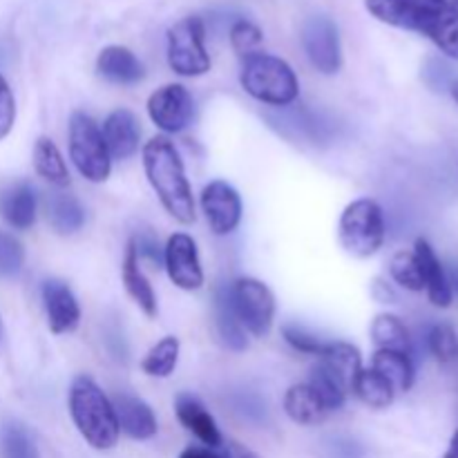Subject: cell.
I'll return each mask as SVG.
<instances>
[{
  "instance_id": "1",
  "label": "cell",
  "mask_w": 458,
  "mask_h": 458,
  "mask_svg": "<svg viewBox=\"0 0 458 458\" xmlns=\"http://www.w3.org/2000/svg\"><path fill=\"white\" fill-rule=\"evenodd\" d=\"M374 18L428 36L445 56L458 61V12L441 0H367Z\"/></svg>"
},
{
  "instance_id": "2",
  "label": "cell",
  "mask_w": 458,
  "mask_h": 458,
  "mask_svg": "<svg viewBox=\"0 0 458 458\" xmlns=\"http://www.w3.org/2000/svg\"><path fill=\"white\" fill-rule=\"evenodd\" d=\"M143 170L165 213L179 224L195 222V199H192L186 168L174 143L165 134L150 139L143 146Z\"/></svg>"
},
{
  "instance_id": "3",
  "label": "cell",
  "mask_w": 458,
  "mask_h": 458,
  "mask_svg": "<svg viewBox=\"0 0 458 458\" xmlns=\"http://www.w3.org/2000/svg\"><path fill=\"white\" fill-rule=\"evenodd\" d=\"M70 416L94 450H112L119 443V420L103 389L89 376H79L70 387Z\"/></svg>"
},
{
  "instance_id": "4",
  "label": "cell",
  "mask_w": 458,
  "mask_h": 458,
  "mask_svg": "<svg viewBox=\"0 0 458 458\" xmlns=\"http://www.w3.org/2000/svg\"><path fill=\"white\" fill-rule=\"evenodd\" d=\"M240 83L249 97L273 107L293 106L300 94V83L293 67L282 58L264 52L244 58Z\"/></svg>"
},
{
  "instance_id": "5",
  "label": "cell",
  "mask_w": 458,
  "mask_h": 458,
  "mask_svg": "<svg viewBox=\"0 0 458 458\" xmlns=\"http://www.w3.org/2000/svg\"><path fill=\"white\" fill-rule=\"evenodd\" d=\"M385 213L371 197L352 201L340 215L338 240L352 258L367 259L385 244Z\"/></svg>"
},
{
  "instance_id": "6",
  "label": "cell",
  "mask_w": 458,
  "mask_h": 458,
  "mask_svg": "<svg viewBox=\"0 0 458 458\" xmlns=\"http://www.w3.org/2000/svg\"><path fill=\"white\" fill-rule=\"evenodd\" d=\"M67 141H70V159L81 173L92 183H103L112 173V157L103 141L101 128L97 121L85 112L76 110L70 116L67 128Z\"/></svg>"
},
{
  "instance_id": "7",
  "label": "cell",
  "mask_w": 458,
  "mask_h": 458,
  "mask_svg": "<svg viewBox=\"0 0 458 458\" xmlns=\"http://www.w3.org/2000/svg\"><path fill=\"white\" fill-rule=\"evenodd\" d=\"M231 302L237 320L253 338H267L276 320V295L255 277H240L231 286Z\"/></svg>"
},
{
  "instance_id": "8",
  "label": "cell",
  "mask_w": 458,
  "mask_h": 458,
  "mask_svg": "<svg viewBox=\"0 0 458 458\" xmlns=\"http://www.w3.org/2000/svg\"><path fill=\"white\" fill-rule=\"evenodd\" d=\"M206 27L199 16H188L168 31V65L179 76H201L210 70V56L204 45Z\"/></svg>"
},
{
  "instance_id": "9",
  "label": "cell",
  "mask_w": 458,
  "mask_h": 458,
  "mask_svg": "<svg viewBox=\"0 0 458 458\" xmlns=\"http://www.w3.org/2000/svg\"><path fill=\"white\" fill-rule=\"evenodd\" d=\"M302 45L311 65L320 74H335L343 67L338 25L325 13H313L304 21Z\"/></svg>"
},
{
  "instance_id": "10",
  "label": "cell",
  "mask_w": 458,
  "mask_h": 458,
  "mask_svg": "<svg viewBox=\"0 0 458 458\" xmlns=\"http://www.w3.org/2000/svg\"><path fill=\"white\" fill-rule=\"evenodd\" d=\"M267 119L271 121V128L284 134L289 139H302V141L313 143V146H322L329 143L334 137V119L325 116L322 112L309 110V107H280L276 114L268 112Z\"/></svg>"
},
{
  "instance_id": "11",
  "label": "cell",
  "mask_w": 458,
  "mask_h": 458,
  "mask_svg": "<svg viewBox=\"0 0 458 458\" xmlns=\"http://www.w3.org/2000/svg\"><path fill=\"white\" fill-rule=\"evenodd\" d=\"M192 97L183 85L168 83L150 94L148 98V114L152 123L165 134H177L188 128L192 119Z\"/></svg>"
},
{
  "instance_id": "12",
  "label": "cell",
  "mask_w": 458,
  "mask_h": 458,
  "mask_svg": "<svg viewBox=\"0 0 458 458\" xmlns=\"http://www.w3.org/2000/svg\"><path fill=\"white\" fill-rule=\"evenodd\" d=\"M164 267L170 282L183 291H199L204 286V268L199 262V250L195 240L186 233L170 235L164 249Z\"/></svg>"
},
{
  "instance_id": "13",
  "label": "cell",
  "mask_w": 458,
  "mask_h": 458,
  "mask_svg": "<svg viewBox=\"0 0 458 458\" xmlns=\"http://www.w3.org/2000/svg\"><path fill=\"white\" fill-rule=\"evenodd\" d=\"M201 210L215 235H231L242 224L244 204L235 188L228 182L215 179L201 192Z\"/></svg>"
},
{
  "instance_id": "14",
  "label": "cell",
  "mask_w": 458,
  "mask_h": 458,
  "mask_svg": "<svg viewBox=\"0 0 458 458\" xmlns=\"http://www.w3.org/2000/svg\"><path fill=\"white\" fill-rule=\"evenodd\" d=\"M43 304L47 313L49 331L56 335L74 334L81 322V307L70 286L61 280H47L43 284Z\"/></svg>"
},
{
  "instance_id": "15",
  "label": "cell",
  "mask_w": 458,
  "mask_h": 458,
  "mask_svg": "<svg viewBox=\"0 0 458 458\" xmlns=\"http://www.w3.org/2000/svg\"><path fill=\"white\" fill-rule=\"evenodd\" d=\"M101 134L112 159L125 161L137 155L139 141H141V125H139L137 114L128 107L110 112L107 119L103 121Z\"/></svg>"
},
{
  "instance_id": "16",
  "label": "cell",
  "mask_w": 458,
  "mask_h": 458,
  "mask_svg": "<svg viewBox=\"0 0 458 458\" xmlns=\"http://www.w3.org/2000/svg\"><path fill=\"white\" fill-rule=\"evenodd\" d=\"M112 407H114L116 420H119V429L134 441H148L159 429L152 407L132 394L119 392L112 398Z\"/></svg>"
},
{
  "instance_id": "17",
  "label": "cell",
  "mask_w": 458,
  "mask_h": 458,
  "mask_svg": "<svg viewBox=\"0 0 458 458\" xmlns=\"http://www.w3.org/2000/svg\"><path fill=\"white\" fill-rule=\"evenodd\" d=\"M414 255L419 259L420 276H423V286L428 291V298L434 307L447 309L452 304V289L450 282H447L445 267L441 264V259L437 258L434 249L429 246L428 240L419 237L414 244Z\"/></svg>"
},
{
  "instance_id": "18",
  "label": "cell",
  "mask_w": 458,
  "mask_h": 458,
  "mask_svg": "<svg viewBox=\"0 0 458 458\" xmlns=\"http://www.w3.org/2000/svg\"><path fill=\"white\" fill-rule=\"evenodd\" d=\"M0 217L18 231H27L36 222V192L27 182L9 183L0 191Z\"/></svg>"
},
{
  "instance_id": "19",
  "label": "cell",
  "mask_w": 458,
  "mask_h": 458,
  "mask_svg": "<svg viewBox=\"0 0 458 458\" xmlns=\"http://www.w3.org/2000/svg\"><path fill=\"white\" fill-rule=\"evenodd\" d=\"M174 411H177V419L188 432L195 434L206 447H219L222 445V434H219L217 423H215L213 416L208 414L204 405L199 403V398L191 396V394H179L177 401H174Z\"/></svg>"
},
{
  "instance_id": "20",
  "label": "cell",
  "mask_w": 458,
  "mask_h": 458,
  "mask_svg": "<svg viewBox=\"0 0 458 458\" xmlns=\"http://www.w3.org/2000/svg\"><path fill=\"white\" fill-rule=\"evenodd\" d=\"M97 70L103 79L114 85H137L146 76L143 63L121 45H110L98 54Z\"/></svg>"
},
{
  "instance_id": "21",
  "label": "cell",
  "mask_w": 458,
  "mask_h": 458,
  "mask_svg": "<svg viewBox=\"0 0 458 458\" xmlns=\"http://www.w3.org/2000/svg\"><path fill=\"white\" fill-rule=\"evenodd\" d=\"M284 411L293 423L304 425V428L325 423V419L329 416V410L322 405V401L318 398V394L313 392V387L309 383H300L289 387V392L284 396Z\"/></svg>"
},
{
  "instance_id": "22",
  "label": "cell",
  "mask_w": 458,
  "mask_h": 458,
  "mask_svg": "<svg viewBox=\"0 0 458 458\" xmlns=\"http://www.w3.org/2000/svg\"><path fill=\"white\" fill-rule=\"evenodd\" d=\"M121 276H123L125 291H128L130 298L139 304V309H141L148 318H157L159 307H157L155 289H152V284L146 280L141 268H139V255H137V249H134L132 240H130L128 249H125L123 271H121Z\"/></svg>"
},
{
  "instance_id": "23",
  "label": "cell",
  "mask_w": 458,
  "mask_h": 458,
  "mask_svg": "<svg viewBox=\"0 0 458 458\" xmlns=\"http://www.w3.org/2000/svg\"><path fill=\"white\" fill-rule=\"evenodd\" d=\"M371 369L378 371L385 380H389L396 392H410L414 387L416 369L411 356L401 352H389V349H376Z\"/></svg>"
},
{
  "instance_id": "24",
  "label": "cell",
  "mask_w": 458,
  "mask_h": 458,
  "mask_svg": "<svg viewBox=\"0 0 458 458\" xmlns=\"http://www.w3.org/2000/svg\"><path fill=\"white\" fill-rule=\"evenodd\" d=\"M215 322H217L219 338L231 352H244L249 347L244 327L237 320L235 309H233L231 289L226 286H219L217 295H215Z\"/></svg>"
},
{
  "instance_id": "25",
  "label": "cell",
  "mask_w": 458,
  "mask_h": 458,
  "mask_svg": "<svg viewBox=\"0 0 458 458\" xmlns=\"http://www.w3.org/2000/svg\"><path fill=\"white\" fill-rule=\"evenodd\" d=\"M320 362L343 380V385L349 392H353L356 378L362 371L360 349L353 347L352 343H329L325 353L320 356Z\"/></svg>"
},
{
  "instance_id": "26",
  "label": "cell",
  "mask_w": 458,
  "mask_h": 458,
  "mask_svg": "<svg viewBox=\"0 0 458 458\" xmlns=\"http://www.w3.org/2000/svg\"><path fill=\"white\" fill-rule=\"evenodd\" d=\"M47 219L58 235H72L85 224V210L76 197L67 192H52L47 197Z\"/></svg>"
},
{
  "instance_id": "27",
  "label": "cell",
  "mask_w": 458,
  "mask_h": 458,
  "mask_svg": "<svg viewBox=\"0 0 458 458\" xmlns=\"http://www.w3.org/2000/svg\"><path fill=\"white\" fill-rule=\"evenodd\" d=\"M34 170L38 177L49 182L56 188L70 186V170L61 150L49 137H40L34 146Z\"/></svg>"
},
{
  "instance_id": "28",
  "label": "cell",
  "mask_w": 458,
  "mask_h": 458,
  "mask_svg": "<svg viewBox=\"0 0 458 458\" xmlns=\"http://www.w3.org/2000/svg\"><path fill=\"white\" fill-rule=\"evenodd\" d=\"M371 340L378 349H389V352H401L411 356V335L407 327L403 325L401 318L392 313H380L371 322Z\"/></svg>"
},
{
  "instance_id": "29",
  "label": "cell",
  "mask_w": 458,
  "mask_h": 458,
  "mask_svg": "<svg viewBox=\"0 0 458 458\" xmlns=\"http://www.w3.org/2000/svg\"><path fill=\"white\" fill-rule=\"evenodd\" d=\"M353 394L371 410H387L394 403L396 389L378 371L362 369L360 376L356 378V385H353Z\"/></svg>"
},
{
  "instance_id": "30",
  "label": "cell",
  "mask_w": 458,
  "mask_h": 458,
  "mask_svg": "<svg viewBox=\"0 0 458 458\" xmlns=\"http://www.w3.org/2000/svg\"><path fill=\"white\" fill-rule=\"evenodd\" d=\"M309 385H311L313 392L318 394L322 405H325L329 411L343 410L344 403H347L349 389L344 387L343 380H340L334 371L327 369L322 362H318V365L311 369V380H309Z\"/></svg>"
},
{
  "instance_id": "31",
  "label": "cell",
  "mask_w": 458,
  "mask_h": 458,
  "mask_svg": "<svg viewBox=\"0 0 458 458\" xmlns=\"http://www.w3.org/2000/svg\"><path fill=\"white\" fill-rule=\"evenodd\" d=\"M179 362V340L174 335H165L161 338L150 352L146 353L141 362L143 374L152 376V378H168L173 371L177 369Z\"/></svg>"
},
{
  "instance_id": "32",
  "label": "cell",
  "mask_w": 458,
  "mask_h": 458,
  "mask_svg": "<svg viewBox=\"0 0 458 458\" xmlns=\"http://www.w3.org/2000/svg\"><path fill=\"white\" fill-rule=\"evenodd\" d=\"M3 458H38V450L31 434L21 423H4L0 434Z\"/></svg>"
},
{
  "instance_id": "33",
  "label": "cell",
  "mask_w": 458,
  "mask_h": 458,
  "mask_svg": "<svg viewBox=\"0 0 458 458\" xmlns=\"http://www.w3.org/2000/svg\"><path fill=\"white\" fill-rule=\"evenodd\" d=\"M389 273H392V280L396 282L398 286L407 291H423V276H420V267H419V259H416L414 253L410 250H398L396 255L392 258L389 262Z\"/></svg>"
},
{
  "instance_id": "34",
  "label": "cell",
  "mask_w": 458,
  "mask_h": 458,
  "mask_svg": "<svg viewBox=\"0 0 458 458\" xmlns=\"http://www.w3.org/2000/svg\"><path fill=\"white\" fill-rule=\"evenodd\" d=\"M428 347L432 356L438 362L447 365V362L456 360L458 358V334L452 325H434L428 334Z\"/></svg>"
},
{
  "instance_id": "35",
  "label": "cell",
  "mask_w": 458,
  "mask_h": 458,
  "mask_svg": "<svg viewBox=\"0 0 458 458\" xmlns=\"http://www.w3.org/2000/svg\"><path fill=\"white\" fill-rule=\"evenodd\" d=\"M262 40L264 34L255 22L240 18V21H235L231 25V45L242 58L258 54L259 47H262Z\"/></svg>"
},
{
  "instance_id": "36",
  "label": "cell",
  "mask_w": 458,
  "mask_h": 458,
  "mask_svg": "<svg viewBox=\"0 0 458 458\" xmlns=\"http://www.w3.org/2000/svg\"><path fill=\"white\" fill-rule=\"evenodd\" d=\"M25 249L21 242L9 233L0 231V277H13L22 271Z\"/></svg>"
},
{
  "instance_id": "37",
  "label": "cell",
  "mask_w": 458,
  "mask_h": 458,
  "mask_svg": "<svg viewBox=\"0 0 458 458\" xmlns=\"http://www.w3.org/2000/svg\"><path fill=\"white\" fill-rule=\"evenodd\" d=\"M282 335H284V340L295 349V352H302V353H309V356H318V358L325 353L327 344H329L300 325H284L282 327Z\"/></svg>"
},
{
  "instance_id": "38",
  "label": "cell",
  "mask_w": 458,
  "mask_h": 458,
  "mask_svg": "<svg viewBox=\"0 0 458 458\" xmlns=\"http://www.w3.org/2000/svg\"><path fill=\"white\" fill-rule=\"evenodd\" d=\"M13 121H16V101L9 83L0 76V139L12 132Z\"/></svg>"
},
{
  "instance_id": "39",
  "label": "cell",
  "mask_w": 458,
  "mask_h": 458,
  "mask_svg": "<svg viewBox=\"0 0 458 458\" xmlns=\"http://www.w3.org/2000/svg\"><path fill=\"white\" fill-rule=\"evenodd\" d=\"M134 249H137V255L139 258H146L150 259L152 264H164V249L159 246V242H157L155 235H150V233H143V235L134 237Z\"/></svg>"
},
{
  "instance_id": "40",
  "label": "cell",
  "mask_w": 458,
  "mask_h": 458,
  "mask_svg": "<svg viewBox=\"0 0 458 458\" xmlns=\"http://www.w3.org/2000/svg\"><path fill=\"white\" fill-rule=\"evenodd\" d=\"M371 295H374V298L383 304L396 302V293H394L392 286L385 284L383 280H374V284H371Z\"/></svg>"
},
{
  "instance_id": "41",
  "label": "cell",
  "mask_w": 458,
  "mask_h": 458,
  "mask_svg": "<svg viewBox=\"0 0 458 458\" xmlns=\"http://www.w3.org/2000/svg\"><path fill=\"white\" fill-rule=\"evenodd\" d=\"M179 458H222V454L213 452L210 447H199V445H188L186 450L179 454Z\"/></svg>"
},
{
  "instance_id": "42",
  "label": "cell",
  "mask_w": 458,
  "mask_h": 458,
  "mask_svg": "<svg viewBox=\"0 0 458 458\" xmlns=\"http://www.w3.org/2000/svg\"><path fill=\"white\" fill-rule=\"evenodd\" d=\"M222 458H259L255 452H250L249 447L240 445V443H228L226 452H224Z\"/></svg>"
},
{
  "instance_id": "43",
  "label": "cell",
  "mask_w": 458,
  "mask_h": 458,
  "mask_svg": "<svg viewBox=\"0 0 458 458\" xmlns=\"http://www.w3.org/2000/svg\"><path fill=\"white\" fill-rule=\"evenodd\" d=\"M447 282H450V289H452V295H458V264H452L450 268H447Z\"/></svg>"
},
{
  "instance_id": "44",
  "label": "cell",
  "mask_w": 458,
  "mask_h": 458,
  "mask_svg": "<svg viewBox=\"0 0 458 458\" xmlns=\"http://www.w3.org/2000/svg\"><path fill=\"white\" fill-rule=\"evenodd\" d=\"M443 458H458V429L454 432V437H452L450 447H447V452L443 454Z\"/></svg>"
},
{
  "instance_id": "45",
  "label": "cell",
  "mask_w": 458,
  "mask_h": 458,
  "mask_svg": "<svg viewBox=\"0 0 458 458\" xmlns=\"http://www.w3.org/2000/svg\"><path fill=\"white\" fill-rule=\"evenodd\" d=\"M450 92H452V98H454V101L458 103V83H452Z\"/></svg>"
},
{
  "instance_id": "46",
  "label": "cell",
  "mask_w": 458,
  "mask_h": 458,
  "mask_svg": "<svg viewBox=\"0 0 458 458\" xmlns=\"http://www.w3.org/2000/svg\"><path fill=\"white\" fill-rule=\"evenodd\" d=\"M441 3L450 4V7H454V9H456V12H458V0H441Z\"/></svg>"
}]
</instances>
